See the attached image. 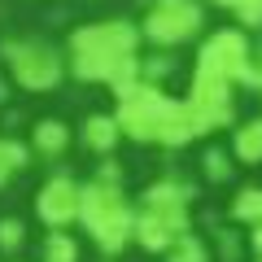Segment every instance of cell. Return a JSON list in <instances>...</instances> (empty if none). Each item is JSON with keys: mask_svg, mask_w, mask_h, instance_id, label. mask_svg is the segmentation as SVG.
Instances as JSON below:
<instances>
[{"mask_svg": "<svg viewBox=\"0 0 262 262\" xmlns=\"http://www.w3.org/2000/svg\"><path fill=\"white\" fill-rule=\"evenodd\" d=\"M44 262H53V258H44Z\"/></svg>", "mask_w": 262, "mask_h": 262, "instance_id": "27", "label": "cell"}, {"mask_svg": "<svg viewBox=\"0 0 262 262\" xmlns=\"http://www.w3.org/2000/svg\"><path fill=\"white\" fill-rule=\"evenodd\" d=\"M253 66H258V70H262V44H258V53H253Z\"/></svg>", "mask_w": 262, "mask_h": 262, "instance_id": "25", "label": "cell"}, {"mask_svg": "<svg viewBox=\"0 0 262 262\" xmlns=\"http://www.w3.org/2000/svg\"><path fill=\"white\" fill-rule=\"evenodd\" d=\"M253 88H262V70H258V83H253Z\"/></svg>", "mask_w": 262, "mask_h": 262, "instance_id": "26", "label": "cell"}, {"mask_svg": "<svg viewBox=\"0 0 262 262\" xmlns=\"http://www.w3.org/2000/svg\"><path fill=\"white\" fill-rule=\"evenodd\" d=\"M88 232H92V241H96L101 253H122L131 241H136V210H131L127 201H118V206L105 210Z\"/></svg>", "mask_w": 262, "mask_h": 262, "instance_id": "8", "label": "cell"}, {"mask_svg": "<svg viewBox=\"0 0 262 262\" xmlns=\"http://www.w3.org/2000/svg\"><path fill=\"white\" fill-rule=\"evenodd\" d=\"M0 57L9 66V79L27 92H53L61 83L66 66H61V53L39 39H5L0 44Z\"/></svg>", "mask_w": 262, "mask_h": 262, "instance_id": "1", "label": "cell"}, {"mask_svg": "<svg viewBox=\"0 0 262 262\" xmlns=\"http://www.w3.org/2000/svg\"><path fill=\"white\" fill-rule=\"evenodd\" d=\"M232 88H236V83H227V79L196 75V70H192V88H188V110H192L196 136H206V131H214V127H227V122L236 118Z\"/></svg>", "mask_w": 262, "mask_h": 262, "instance_id": "4", "label": "cell"}, {"mask_svg": "<svg viewBox=\"0 0 262 262\" xmlns=\"http://www.w3.org/2000/svg\"><path fill=\"white\" fill-rule=\"evenodd\" d=\"M188 236V214H158V210H136V245L149 253H166L170 245Z\"/></svg>", "mask_w": 262, "mask_h": 262, "instance_id": "7", "label": "cell"}, {"mask_svg": "<svg viewBox=\"0 0 262 262\" xmlns=\"http://www.w3.org/2000/svg\"><path fill=\"white\" fill-rule=\"evenodd\" d=\"M258 262H262V258H258Z\"/></svg>", "mask_w": 262, "mask_h": 262, "instance_id": "28", "label": "cell"}, {"mask_svg": "<svg viewBox=\"0 0 262 262\" xmlns=\"http://www.w3.org/2000/svg\"><path fill=\"white\" fill-rule=\"evenodd\" d=\"M31 144H35V153H44V158H61V153L70 149V127H66L61 118H39L35 131H31Z\"/></svg>", "mask_w": 262, "mask_h": 262, "instance_id": "13", "label": "cell"}, {"mask_svg": "<svg viewBox=\"0 0 262 262\" xmlns=\"http://www.w3.org/2000/svg\"><path fill=\"white\" fill-rule=\"evenodd\" d=\"M188 206H192V188L175 175L149 184L140 196V210H158V214H188Z\"/></svg>", "mask_w": 262, "mask_h": 262, "instance_id": "10", "label": "cell"}, {"mask_svg": "<svg viewBox=\"0 0 262 262\" xmlns=\"http://www.w3.org/2000/svg\"><path fill=\"white\" fill-rule=\"evenodd\" d=\"M162 105H166V92H162L158 83H131L127 92H118V127L122 136H131V140H153V127H158V114Z\"/></svg>", "mask_w": 262, "mask_h": 262, "instance_id": "5", "label": "cell"}, {"mask_svg": "<svg viewBox=\"0 0 262 262\" xmlns=\"http://www.w3.org/2000/svg\"><path fill=\"white\" fill-rule=\"evenodd\" d=\"M201 31V5L196 0H153L140 22V35L158 48H175Z\"/></svg>", "mask_w": 262, "mask_h": 262, "instance_id": "3", "label": "cell"}, {"mask_svg": "<svg viewBox=\"0 0 262 262\" xmlns=\"http://www.w3.org/2000/svg\"><path fill=\"white\" fill-rule=\"evenodd\" d=\"M44 258H53V262H79V245H75V236L66 232V227H48Z\"/></svg>", "mask_w": 262, "mask_h": 262, "instance_id": "16", "label": "cell"}, {"mask_svg": "<svg viewBox=\"0 0 262 262\" xmlns=\"http://www.w3.org/2000/svg\"><path fill=\"white\" fill-rule=\"evenodd\" d=\"M27 144H18V140H9V136H0V188L9 184L13 175H22L27 170Z\"/></svg>", "mask_w": 262, "mask_h": 262, "instance_id": "15", "label": "cell"}, {"mask_svg": "<svg viewBox=\"0 0 262 262\" xmlns=\"http://www.w3.org/2000/svg\"><path fill=\"white\" fill-rule=\"evenodd\" d=\"M232 219L236 223H262V188H241L232 201Z\"/></svg>", "mask_w": 262, "mask_h": 262, "instance_id": "17", "label": "cell"}, {"mask_svg": "<svg viewBox=\"0 0 262 262\" xmlns=\"http://www.w3.org/2000/svg\"><path fill=\"white\" fill-rule=\"evenodd\" d=\"M166 262H210V253H206V245L196 241V236H179L166 249Z\"/></svg>", "mask_w": 262, "mask_h": 262, "instance_id": "18", "label": "cell"}, {"mask_svg": "<svg viewBox=\"0 0 262 262\" xmlns=\"http://www.w3.org/2000/svg\"><path fill=\"white\" fill-rule=\"evenodd\" d=\"M22 241H27V223L13 219V214H5L0 219V253H18Z\"/></svg>", "mask_w": 262, "mask_h": 262, "instance_id": "20", "label": "cell"}, {"mask_svg": "<svg viewBox=\"0 0 262 262\" xmlns=\"http://www.w3.org/2000/svg\"><path fill=\"white\" fill-rule=\"evenodd\" d=\"M79 188H83V184H75L70 175L44 179L39 192H35V214L44 219L48 227H70L79 219Z\"/></svg>", "mask_w": 262, "mask_h": 262, "instance_id": "6", "label": "cell"}, {"mask_svg": "<svg viewBox=\"0 0 262 262\" xmlns=\"http://www.w3.org/2000/svg\"><path fill=\"white\" fill-rule=\"evenodd\" d=\"M249 249L262 258V223H253V232H249Z\"/></svg>", "mask_w": 262, "mask_h": 262, "instance_id": "23", "label": "cell"}, {"mask_svg": "<svg viewBox=\"0 0 262 262\" xmlns=\"http://www.w3.org/2000/svg\"><path fill=\"white\" fill-rule=\"evenodd\" d=\"M192 136H196V122H192V110H188V101H175V96H166V105H162V114H158V127H153V144L179 149V144H188Z\"/></svg>", "mask_w": 262, "mask_h": 262, "instance_id": "9", "label": "cell"}, {"mask_svg": "<svg viewBox=\"0 0 262 262\" xmlns=\"http://www.w3.org/2000/svg\"><path fill=\"white\" fill-rule=\"evenodd\" d=\"M79 140L92 153H114V144L122 140V127L110 114H92V118H83V127H79Z\"/></svg>", "mask_w": 262, "mask_h": 262, "instance_id": "12", "label": "cell"}, {"mask_svg": "<svg viewBox=\"0 0 262 262\" xmlns=\"http://www.w3.org/2000/svg\"><path fill=\"white\" fill-rule=\"evenodd\" d=\"M196 75H214L227 83H258V66L245 31H214L196 48Z\"/></svg>", "mask_w": 262, "mask_h": 262, "instance_id": "2", "label": "cell"}, {"mask_svg": "<svg viewBox=\"0 0 262 262\" xmlns=\"http://www.w3.org/2000/svg\"><path fill=\"white\" fill-rule=\"evenodd\" d=\"M118 201H122V188H118V184H105V179L92 175L83 188H79V223L92 227L96 219H101L105 210H114Z\"/></svg>", "mask_w": 262, "mask_h": 262, "instance_id": "11", "label": "cell"}, {"mask_svg": "<svg viewBox=\"0 0 262 262\" xmlns=\"http://www.w3.org/2000/svg\"><path fill=\"white\" fill-rule=\"evenodd\" d=\"M214 5H223V9H236V5H241V0H214Z\"/></svg>", "mask_w": 262, "mask_h": 262, "instance_id": "24", "label": "cell"}, {"mask_svg": "<svg viewBox=\"0 0 262 262\" xmlns=\"http://www.w3.org/2000/svg\"><path fill=\"white\" fill-rule=\"evenodd\" d=\"M232 13L241 18V27H262V0H241Z\"/></svg>", "mask_w": 262, "mask_h": 262, "instance_id": "21", "label": "cell"}, {"mask_svg": "<svg viewBox=\"0 0 262 262\" xmlns=\"http://www.w3.org/2000/svg\"><path fill=\"white\" fill-rule=\"evenodd\" d=\"M201 170H206L210 184H223V179L232 175V153H227V149H206V158H201Z\"/></svg>", "mask_w": 262, "mask_h": 262, "instance_id": "19", "label": "cell"}, {"mask_svg": "<svg viewBox=\"0 0 262 262\" xmlns=\"http://www.w3.org/2000/svg\"><path fill=\"white\" fill-rule=\"evenodd\" d=\"M96 179H105V184H118V188H122V170L114 166V162H101V170H96Z\"/></svg>", "mask_w": 262, "mask_h": 262, "instance_id": "22", "label": "cell"}, {"mask_svg": "<svg viewBox=\"0 0 262 262\" xmlns=\"http://www.w3.org/2000/svg\"><path fill=\"white\" fill-rule=\"evenodd\" d=\"M232 158L245 162V166L262 162V118H245L241 127L232 131Z\"/></svg>", "mask_w": 262, "mask_h": 262, "instance_id": "14", "label": "cell"}]
</instances>
